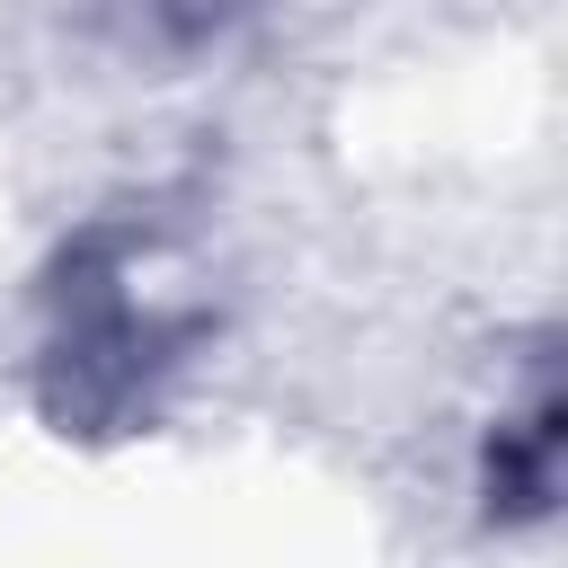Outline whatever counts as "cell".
Instances as JSON below:
<instances>
[{"label": "cell", "instance_id": "6da1fadb", "mask_svg": "<svg viewBox=\"0 0 568 568\" xmlns=\"http://www.w3.org/2000/svg\"><path fill=\"white\" fill-rule=\"evenodd\" d=\"M222 337V275L186 213L106 204L27 284V408L62 444H124L169 417Z\"/></svg>", "mask_w": 568, "mask_h": 568}, {"label": "cell", "instance_id": "7a4b0ae2", "mask_svg": "<svg viewBox=\"0 0 568 568\" xmlns=\"http://www.w3.org/2000/svg\"><path fill=\"white\" fill-rule=\"evenodd\" d=\"M559 453H568V399H559V337L532 328L497 364V399L470 435V506L497 541H532L559 515Z\"/></svg>", "mask_w": 568, "mask_h": 568}, {"label": "cell", "instance_id": "3957f363", "mask_svg": "<svg viewBox=\"0 0 568 568\" xmlns=\"http://www.w3.org/2000/svg\"><path fill=\"white\" fill-rule=\"evenodd\" d=\"M275 0H89V27L106 53L142 71H204L222 62Z\"/></svg>", "mask_w": 568, "mask_h": 568}]
</instances>
